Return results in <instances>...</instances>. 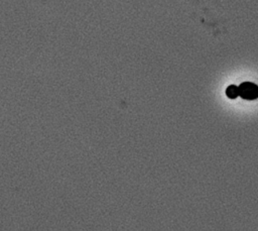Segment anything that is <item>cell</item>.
<instances>
[{
    "label": "cell",
    "instance_id": "1",
    "mask_svg": "<svg viewBox=\"0 0 258 231\" xmlns=\"http://www.w3.org/2000/svg\"><path fill=\"white\" fill-rule=\"evenodd\" d=\"M238 89L239 96L245 100H255L258 98V86L252 82H244Z\"/></svg>",
    "mask_w": 258,
    "mask_h": 231
},
{
    "label": "cell",
    "instance_id": "2",
    "mask_svg": "<svg viewBox=\"0 0 258 231\" xmlns=\"http://www.w3.org/2000/svg\"><path fill=\"white\" fill-rule=\"evenodd\" d=\"M226 95L228 98L230 99H235L239 96V89L238 86L235 85H230L227 89H226Z\"/></svg>",
    "mask_w": 258,
    "mask_h": 231
}]
</instances>
